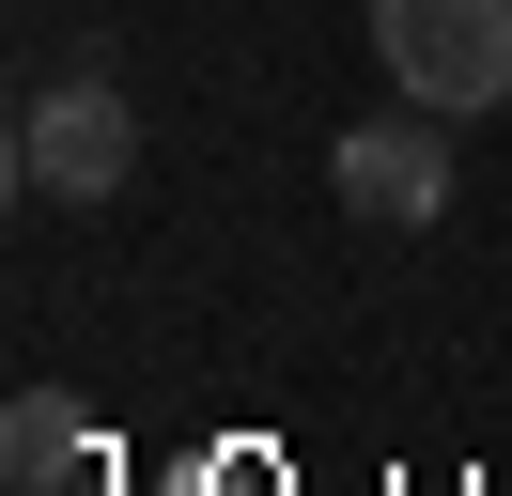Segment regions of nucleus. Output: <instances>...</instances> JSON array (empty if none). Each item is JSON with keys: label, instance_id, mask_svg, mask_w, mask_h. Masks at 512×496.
<instances>
[{"label": "nucleus", "instance_id": "20e7f679", "mask_svg": "<svg viewBox=\"0 0 512 496\" xmlns=\"http://www.w3.org/2000/svg\"><path fill=\"white\" fill-rule=\"evenodd\" d=\"M0 481H16V496L94 481V419H78L63 388H16V403H0Z\"/></svg>", "mask_w": 512, "mask_h": 496}, {"label": "nucleus", "instance_id": "f03ea898", "mask_svg": "<svg viewBox=\"0 0 512 496\" xmlns=\"http://www.w3.org/2000/svg\"><path fill=\"white\" fill-rule=\"evenodd\" d=\"M125 171H140V109L109 78H63V93L16 109V186H32V202H109Z\"/></svg>", "mask_w": 512, "mask_h": 496}, {"label": "nucleus", "instance_id": "f257e3e1", "mask_svg": "<svg viewBox=\"0 0 512 496\" xmlns=\"http://www.w3.org/2000/svg\"><path fill=\"white\" fill-rule=\"evenodd\" d=\"M373 62H388V93L481 124L512 93V0H373Z\"/></svg>", "mask_w": 512, "mask_h": 496}, {"label": "nucleus", "instance_id": "7ed1b4c3", "mask_svg": "<svg viewBox=\"0 0 512 496\" xmlns=\"http://www.w3.org/2000/svg\"><path fill=\"white\" fill-rule=\"evenodd\" d=\"M326 186H342V217H373V233H419V217L450 202V109H373L326 140Z\"/></svg>", "mask_w": 512, "mask_h": 496}]
</instances>
